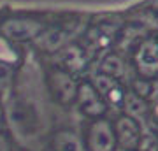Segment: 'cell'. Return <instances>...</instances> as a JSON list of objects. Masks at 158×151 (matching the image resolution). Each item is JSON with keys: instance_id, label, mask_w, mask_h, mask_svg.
<instances>
[{"instance_id": "obj_1", "label": "cell", "mask_w": 158, "mask_h": 151, "mask_svg": "<svg viewBox=\"0 0 158 151\" xmlns=\"http://www.w3.org/2000/svg\"><path fill=\"white\" fill-rule=\"evenodd\" d=\"M114 134L107 121H97L90 128L88 148L90 151H114Z\"/></svg>"}, {"instance_id": "obj_2", "label": "cell", "mask_w": 158, "mask_h": 151, "mask_svg": "<svg viewBox=\"0 0 158 151\" xmlns=\"http://www.w3.org/2000/svg\"><path fill=\"white\" fill-rule=\"evenodd\" d=\"M116 135H118V141L121 142L123 148L127 149H134L137 148V142L141 139V130H139V125L132 120V118H119L118 125H116Z\"/></svg>"}, {"instance_id": "obj_3", "label": "cell", "mask_w": 158, "mask_h": 151, "mask_svg": "<svg viewBox=\"0 0 158 151\" xmlns=\"http://www.w3.org/2000/svg\"><path fill=\"white\" fill-rule=\"evenodd\" d=\"M55 151H85L74 132H60L55 137Z\"/></svg>"}, {"instance_id": "obj_5", "label": "cell", "mask_w": 158, "mask_h": 151, "mask_svg": "<svg viewBox=\"0 0 158 151\" xmlns=\"http://www.w3.org/2000/svg\"><path fill=\"white\" fill-rule=\"evenodd\" d=\"M137 148L139 151H158V139L151 134L142 135L137 142Z\"/></svg>"}, {"instance_id": "obj_4", "label": "cell", "mask_w": 158, "mask_h": 151, "mask_svg": "<svg viewBox=\"0 0 158 151\" xmlns=\"http://www.w3.org/2000/svg\"><path fill=\"white\" fill-rule=\"evenodd\" d=\"M81 104H83V111L90 116H97L104 112V106L100 100L95 99V93L90 88H83L81 90Z\"/></svg>"}]
</instances>
